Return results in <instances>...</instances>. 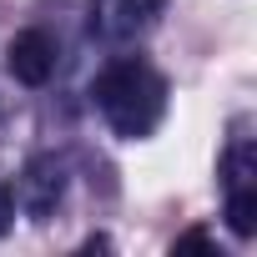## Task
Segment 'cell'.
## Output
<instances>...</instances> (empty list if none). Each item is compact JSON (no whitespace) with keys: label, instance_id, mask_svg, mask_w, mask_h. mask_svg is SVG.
<instances>
[{"label":"cell","instance_id":"obj_1","mask_svg":"<svg viewBox=\"0 0 257 257\" xmlns=\"http://www.w3.org/2000/svg\"><path fill=\"white\" fill-rule=\"evenodd\" d=\"M91 96H96V111L106 116V126L116 137H126V142L152 137L162 126V116H167V81L147 61H116V66H106L96 76Z\"/></svg>","mask_w":257,"mask_h":257},{"label":"cell","instance_id":"obj_2","mask_svg":"<svg viewBox=\"0 0 257 257\" xmlns=\"http://www.w3.org/2000/svg\"><path fill=\"white\" fill-rule=\"evenodd\" d=\"M66 162L56 157V152H46V157H31L26 162V172L16 177V192H11V202L31 217V222H46L56 207H61V197H66Z\"/></svg>","mask_w":257,"mask_h":257},{"label":"cell","instance_id":"obj_3","mask_svg":"<svg viewBox=\"0 0 257 257\" xmlns=\"http://www.w3.org/2000/svg\"><path fill=\"white\" fill-rule=\"evenodd\" d=\"M167 11V0H91V31L101 41H137Z\"/></svg>","mask_w":257,"mask_h":257},{"label":"cell","instance_id":"obj_4","mask_svg":"<svg viewBox=\"0 0 257 257\" xmlns=\"http://www.w3.org/2000/svg\"><path fill=\"white\" fill-rule=\"evenodd\" d=\"M6 66L21 86H46L56 76V41L46 31H21L11 46H6Z\"/></svg>","mask_w":257,"mask_h":257},{"label":"cell","instance_id":"obj_5","mask_svg":"<svg viewBox=\"0 0 257 257\" xmlns=\"http://www.w3.org/2000/svg\"><path fill=\"white\" fill-rule=\"evenodd\" d=\"M237 187H257V147L252 142H237L222 157V192H237Z\"/></svg>","mask_w":257,"mask_h":257},{"label":"cell","instance_id":"obj_6","mask_svg":"<svg viewBox=\"0 0 257 257\" xmlns=\"http://www.w3.org/2000/svg\"><path fill=\"white\" fill-rule=\"evenodd\" d=\"M227 227H232L237 237H252V232H257V187L227 192Z\"/></svg>","mask_w":257,"mask_h":257},{"label":"cell","instance_id":"obj_7","mask_svg":"<svg viewBox=\"0 0 257 257\" xmlns=\"http://www.w3.org/2000/svg\"><path fill=\"white\" fill-rule=\"evenodd\" d=\"M11 217H16V202H11V187L0 182V237H6V227H11Z\"/></svg>","mask_w":257,"mask_h":257},{"label":"cell","instance_id":"obj_8","mask_svg":"<svg viewBox=\"0 0 257 257\" xmlns=\"http://www.w3.org/2000/svg\"><path fill=\"white\" fill-rule=\"evenodd\" d=\"M177 247H212V237H207L202 227H192V232H182V237H177Z\"/></svg>","mask_w":257,"mask_h":257}]
</instances>
